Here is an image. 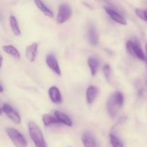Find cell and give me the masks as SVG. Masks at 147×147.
I'll return each instance as SVG.
<instances>
[{
    "label": "cell",
    "mask_w": 147,
    "mask_h": 147,
    "mask_svg": "<svg viewBox=\"0 0 147 147\" xmlns=\"http://www.w3.org/2000/svg\"><path fill=\"white\" fill-rule=\"evenodd\" d=\"M29 133L32 140L36 147H47L42 133L40 128L34 122H30L28 124Z\"/></svg>",
    "instance_id": "obj_1"
},
{
    "label": "cell",
    "mask_w": 147,
    "mask_h": 147,
    "mask_svg": "<svg viewBox=\"0 0 147 147\" xmlns=\"http://www.w3.org/2000/svg\"><path fill=\"white\" fill-rule=\"evenodd\" d=\"M9 137L13 142L16 147H27V142L25 138L17 129L13 128H8L6 130Z\"/></svg>",
    "instance_id": "obj_2"
},
{
    "label": "cell",
    "mask_w": 147,
    "mask_h": 147,
    "mask_svg": "<svg viewBox=\"0 0 147 147\" xmlns=\"http://www.w3.org/2000/svg\"><path fill=\"white\" fill-rule=\"evenodd\" d=\"M72 13V9L68 4H60L57 16V22L58 24H63L67 22L71 17Z\"/></svg>",
    "instance_id": "obj_3"
},
{
    "label": "cell",
    "mask_w": 147,
    "mask_h": 147,
    "mask_svg": "<svg viewBox=\"0 0 147 147\" xmlns=\"http://www.w3.org/2000/svg\"><path fill=\"white\" fill-rule=\"evenodd\" d=\"M2 111L7 115V117L9 119H11L14 123H17L19 124L21 122V117H20V114L14 110L13 108H11V106L9 104H5L3 105L2 106Z\"/></svg>",
    "instance_id": "obj_4"
},
{
    "label": "cell",
    "mask_w": 147,
    "mask_h": 147,
    "mask_svg": "<svg viewBox=\"0 0 147 147\" xmlns=\"http://www.w3.org/2000/svg\"><path fill=\"white\" fill-rule=\"evenodd\" d=\"M104 9L105 10H106V13H107V14L111 17L112 20H114L115 22H118L119 24H123V25H126V20L121 14L118 12L116 9H114L112 8V7H109V6L104 7Z\"/></svg>",
    "instance_id": "obj_5"
},
{
    "label": "cell",
    "mask_w": 147,
    "mask_h": 147,
    "mask_svg": "<svg viewBox=\"0 0 147 147\" xmlns=\"http://www.w3.org/2000/svg\"><path fill=\"white\" fill-rule=\"evenodd\" d=\"M130 40L131 42L132 47H133L134 57H137L138 59L141 60H145L144 53L142 46H141V43L139 41V40L136 38H133Z\"/></svg>",
    "instance_id": "obj_6"
},
{
    "label": "cell",
    "mask_w": 147,
    "mask_h": 147,
    "mask_svg": "<svg viewBox=\"0 0 147 147\" xmlns=\"http://www.w3.org/2000/svg\"><path fill=\"white\" fill-rule=\"evenodd\" d=\"M46 63L47 66L51 69L53 71H54L58 76L61 75V70H60V66H59L57 60L55 59V56L53 55H47L46 57Z\"/></svg>",
    "instance_id": "obj_7"
},
{
    "label": "cell",
    "mask_w": 147,
    "mask_h": 147,
    "mask_svg": "<svg viewBox=\"0 0 147 147\" xmlns=\"http://www.w3.org/2000/svg\"><path fill=\"white\" fill-rule=\"evenodd\" d=\"M38 49V44L37 42H33L26 48V57L30 62L32 63L35 60L36 56Z\"/></svg>",
    "instance_id": "obj_8"
},
{
    "label": "cell",
    "mask_w": 147,
    "mask_h": 147,
    "mask_svg": "<svg viewBox=\"0 0 147 147\" xmlns=\"http://www.w3.org/2000/svg\"><path fill=\"white\" fill-rule=\"evenodd\" d=\"M49 96L50 100L55 103H60L63 101L61 93L59 89L55 86H53L49 89Z\"/></svg>",
    "instance_id": "obj_9"
},
{
    "label": "cell",
    "mask_w": 147,
    "mask_h": 147,
    "mask_svg": "<svg viewBox=\"0 0 147 147\" xmlns=\"http://www.w3.org/2000/svg\"><path fill=\"white\" fill-rule=\"evenodd\" d=\"M82 142L84 147H96V142L93 135L89 132H85L82 136Z\"/></svg>",
    "instance_id": "obj_10"
},
{
    "label": "cell",
    "mask_w": 147,
    "mask_h": 147,
    "mask_svg": "<svg viewBox=\"0 0 147 147\" xmlns=\"http://www.w3.org/2000/svg\"><path fill=\"white\" fill-rule=\"evenodd\" d=\"M118 108H119V106H117L116 103L115 102L113 96H111L107 103V111L111 117L114 118L116 116L118 112Z\"/></svg>",
    "instance_id": "obj_11"
},
{
    "label": "cell",
    "mask_w": 147,
    "mask_h": 147,
    "mask_svg": "<svg viewBox=\"0 0 147 147\" xmlns=\"http://www.w3.org/2000/svg\"><path fill=\"white\" fill-rule=\"evenodd\" d=\"M98 95V88L94 86H90L86 90V99L89 105H91Z\"/></svg>",
    "instance_id": "obj_12"
},
{
    "label": "cell",
    "mask_w": 147,
    "mask_h": 147,
    "mask_svg": "<svg viewBox=\"0 0 147 147\" xmlns=\"http://www.w3.org/2000/svg\"><path fill=\"white\" fill-rule=\"evenodd\" d=\"M55 117L57 118V119L60 123H63V124L66 125L67 126H70V127L73 126L71 119L67 115L65 114V113H62V112L59 111H55Z\"/></svg>",
    "instance_id": "obj_13"
},
{
    "label": "cell",
    "mask_w": 147,
    "mask_h": 147,
    "mask_svg": "<svg viewBox=\"0 0 147 147\" xmlns=\"http://www.w3.org/2000/svg\"><path fill=\"white\" fill-rule=\"evenodd\" d=\"M36 6L37 7V8L45 14V15L47 16V17H50V18H53L54 17V14H53V11L51 9L48 8L44 3L42 1H40V0H36L34 1Z\"/></svg>",
    "instance_id": "obj_14"
},
{
    "label": "cell",
    "mask_w": 147,
    "mask_h": 147,
    "mask_svg": "<svg viewBox=\"0 0 147 147\" xmlns=\"http://www.w3.org/2000/svg\"><path fill=\"white\" fill-rule=\"evenodd\" d=\"M88 35V40L90 44L94 46L97 45L98 43V36L96 27L94 26H90L89 27Z\"/></svg>",
    "instance_id": "obj_15"
},
{
    "label": "cell",
    "mask_w": 147,
    "mask_h": 147,
    "mask_svg": "<svg viewBox=\"0 0 147 147\" xmlns=\"http://www.w3.org/2000/svg\"><path fill=\"white\" fill-rule=\"evenodd\" d=\"M88 64L89 67H90L91 75L93 76H95L98 71L99 65H100L98 60L94 57H90L88 60Z\"/></svg>",
    "instance_id": "obj_16"
},
{
    "label": "cell",
    "mask_w": 147,
    "mask_h": 147,
    "mask_svg": "<svg viewBox=\"0 0 147 147\" xmlns=\"http://www.w3.org/2000/svg\"><path fill=\"white\" fill-rule=\"evenodd\" d=\"M3 50H4L6 53L9 55L12 56V57H14V58L16 59L20 58V52H19L18 50H17L16 47H14L13 45H4V47H3Z\"/></svg>",
    "instance_id": "obj_17"
},
{
    "label": "cell",
    "mask_w": 147,
    "mask_h": 147,
    "mask_svg": "<svg viewBox=\"0 0 147 147\" xmlns=\"http://www.w3.org/2000/svg\"><path fill=\"white\" fill-rule=\"evenodd\" d=\"M9 24L11 27V31H12L13 34L15 36H20L21 34V31L19 27L18 23H17V19L14 16L11 15L9 17Z\"/></svg>",
    "instance_id": "obj_18"
},
{
    "label": "cell",
    "mask_w": 147,
    "mask_h": 147,
    "mask_svg": "<svg viewBox=\"0 0 147 147\" xmlns=\"http://www.w3.org/2000/svg\"><path fill=\"white\" fill-rule=\"evenodd\" d=\"M42 121L44 125L45 126H50V124H53V123H60L58 121V120L57 119L56 117H53V116L50 114H44L42 116Z\"/></svg>",
    "instance_id": "obj_19"
},
{
    "label": "cell",
    "mask_w": 147,
    "mask_h": 147,
    "mask_svg": "<svg viewBox=\"0 0 147 147\" xmlns=\"http://www.w3.org/2000/svg\"><path fill=\"white\" fill-rule=\"evenodd\" d=\"M113 98H114L115 102L116 103L117 106L119 107H121L123 105V102H124V98H123V94L121 92L117 91L113 95Z\"/></svg>",
    "instance_id": "obj_20"
},
{
    "label": "cell",
    "mask_w": 147,
    "mask_h": 147,
    "mask_svg": "<svg viewBox=\"0 0 147 147\" xmlns=\"http://www.w3.org/2000/svg\"><path fill=\"white\" fill-rule=\"evenodd\" d=\"M110 141L111 144L113 147H123V144L121 141L113 134H110Z\"/></svg>",
    "instance_id": "obj_21"
},
{
    "label": "cell",
    "mask_w": 147,
    "mask_h": 147,
    "mask_svg": "<svg viewBox=\"0 0 147 147\" xmlns=\"http://www.w3.org/2000/svg\"><path fill=\"white\" fill-rule=\"evenodd\" d=\"M103 72L105 77H106V80H108V82H110L111 74V66L109 65H105L103 67Z\"/></svg>",
    "instance_id": "obj_22"
},
{
    "label": "cell",
    "mask_w": 147,
    "mask_h": 147,
    "mask_svg": "<svg viewBox=\"0 0 147 147\" xmlns=\"http://www.w3.org/2000/svg\"><path fill=\"white\" fill-rule=\"evenodd\" d=\"M136 15L140 17L142 20L147 22V9H136L135 10Z\"/></svg>",
    "instance_id": "obj_23"
},
{
    "label": "cell",
    "mask_w": 147,
    "mask_h": 147,
    "mask_svg": "<svg viewBox=\"0 0 147 147\" xmlns=\"http://www.w3.org/2000/svg\"><path fill=\"white\" fill-rule=\"evenodd\" d=\"M3 62V57L1 56V55H0V67H1V65H2Z\"/></svg>",
    "instance_id": "obj_24"
},
{
    "label": "cell",
    "mask_w": 147,
    "mask_h": 147,
    "mask_svg": "<svg viewBox=\"0 0 147 147\" xmlns=\"http://www.w3.org/2000/svg\"><path fill=\"white\" fill-rule=\"evenodd\" d=\"M3 90H4V89H3L2 86H1V85H0V93H2Z\"/></svg>",
    "instance_id": "obj_25"
},
{
    "label": "cell",
    "mask_w": 147,
    "mask_h": 147,
    "mask_svg": "<svg viewBox=\"0 0 147 147\" xmlns=\"http://www.w3.org/2000/svg\"><path fill=\"white\" fill-rule=\"evenodd\" d=\"M1 113H2V109H1V108H0V116L1 115Z\"/></svg>",
    "instance_id": "obj_26"
},
{
    "label": "cell",
    "mask_w": 147,
    "mask_h": 147,
    "mask_svg": "<svg viewBox=\"0 0 147 147\" xmlns=\"http://www.w3.org/2000/svg\"><path fill=\"white\" fill-rule=\"evenodd\" d=\"M146 53H147V42L146 44Z\"/></svg>",
    "instance_id": "obj_27"
}]
</instances>
